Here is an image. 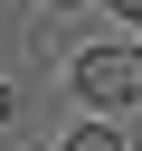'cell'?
<instances>
[{"label":"cell","instance_id":"5b68a950","mask_svg":"<svg viewBox=\"0 0 142 151\" xmlns=\"http://www.w3.org/2000/svg\"><path fill=\"white\" fill-rule=\"evenodd\" d=\"M47 9H95V0H47Z\"/></svg>","mask_w":142,"mask_h":151},{"label":"cell","instance_id":"7a4b0ae2","mask_svg":"<svg viewBox=\"0 0 142 151\" xmlns=\"http://www.w3.org/2000/svg\"><path fill=\"white\" fill-rule=\"evenodd\" d=\"M57 151H133V142H123V123H114V113H85V123H76Z\"/></svg>","mask_w":142,"mask_h":151},{"label":"cell","instance_id":"6da1fadb","mask_svg":"<svg viewBox=\"0 0 142 151\" xmlns=\"http://www.w3.org/2000/svg\"><path fill=\"white\" fill-rule=\"evenodd\" d=\"M66 94H76L85 113H114V123H123V113L142 104V38L123 28V38L76 47V57H66Z\"/></svg>","mask_w":142,"mask_h":151},{"label":"cell","instance_id":"277c9868","mask_svg":"<svg viewBox=\"0 0 142 151\" xmlns=\"http://www.w3.org/2000/svg\"><path fill=\"white\" fill-rule=\"evenodd\" d=\"M114 19H123V28H133V38H142V0H114Z\"/></svg>","mask_w":142,"mask_h":151},{"label":"cell","instance_id":"3957f363","mask_svg":"<svg viewBox=\"0 0 142 151\" xmlns=\"http://www.w3.org/2000/svg\"><path fill=\"white\" fill-rule=\"evenodd\" d=\"M9 123H19V94H9V76H0V132H9Z\"/></svg>","mask_w":142,"mask_h":151}]
</instances>
